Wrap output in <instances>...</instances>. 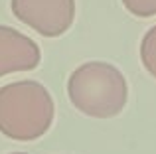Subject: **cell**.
Masks as SVG:
<instances>
[{
    "mask_svg": "<svg viewBox=\"0 0 156 154\" xmlns=\"http://www.w3.org/2000/svg\"><path fill=\"white\" fill-rule=\"evenodd\" d=\"M55 105L40 81L24 79L0 87V132L18 142L38 140L50 131Z\"/></svg>",
    "mask_w": 156,
    "mask_h": 154,
    "instance_id": "1",
    "label": "cell"
},
{
    "mask_svg": "<svg viewBox=\"0 0 156 154\" xmlns=\"http://www.w3.org/2000/svg\"><path fill=\"white\" fill-rule=\"evenodd\" d=\"M42 61L40 46L26 34L0 24V77L32 71Z\"/></svg>",
    "mask_w": 156,
    "mask_h": 154,
    "instance_id": "4",
    "label": "cell"
},
{
    "mask_svg": "<svg viewBox=\"0 0 156 154\" xmlns=\"http://www.w3.org/2000/svg\"><path fill=\"white\" fill-rule=\"evenodd\" d=\"M140 61L144 69L156 79V26L146 32L140 42Z\"/></svg>",
    "mask_w": 156,
    "mask_h": 154,
    "instance_id": "5",
    "label": "cell"
},
{
    "mask_svg": "<svg viewBox=\"0 0 156 154\" xmlns=\"http://www.w3.org/2000/svg\"><path fill=\"white\" fill-rule=\"evenodd\" d=\"M122 6L136 18L156 16V0H121Z\"/></svg>",
    "mask_w": 156,
    "mask_h": 154,
    "instance_id": "6",
    "label": "cell"
},
{
    "mask_svg": "<svg viewBox=\"0 0 156 154\" xmlns=\"http://www.w3.org/2000/svg\"><path fill=\"white\" fill-rule=\"evenodd\" d=\"M12 154H26V152H12Z\"/></svg>",
    "mask_w": 156,
    "mask_h": 154,
    "instance_id": "7",
    "label": "cell"
},
{
    "mask_svg": "<svg viewBox=\"0 0 156 154\" xmlns=\"http://www.w3.org/2000/svg\"><path fill=\"white\" fill-rule=\"evenodd\" d=\"M67 97L83 115L91 119H111L126 107L129 83L113 63L87 61L69 75Z\"/></svg>",
    "mask_w": 156,
    "mask_h": 154,
    "instance_id": "2",
    "label": "cell"
},
{
    "mask_svg": "<svg viewBox=\"0 0 156 154\" xmlns=\"http://www.w3.org/2000/svg\"><path fill=\"white\" fill-rule=\"evenodd\" d=\"M10 10L40 36L59 38L75 20V0H10Z\"/></svg>",
    "mask_w": 156,
    "mask_h": 154,
    "instance_id": "3",
    "label": "cell"
}]
</instances>
